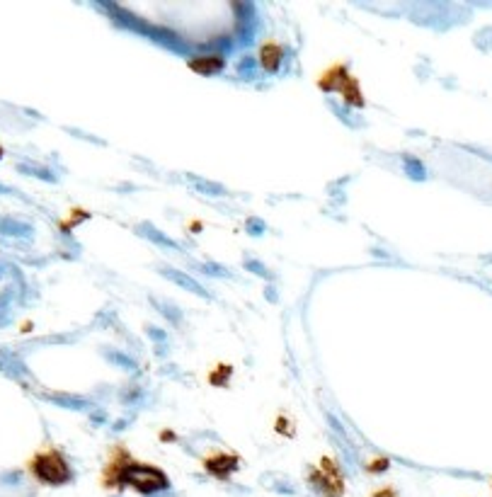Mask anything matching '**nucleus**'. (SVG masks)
<instances>
[{"label": "nucleus", "instance_id": "nucleus-1", "mask_svg": "<svg viewBox=\"0 0 492 497\" xmlns=\"http://www.w3.org/2000/svg\"><path fill=\"white\" fill-rule=\"evenodd\" d=\"M119 480L124 485H131V488L139 490V493H144V495L160 493V490H165L168 485H170L168 475L163 473L160 468L144 466V463H124Z\"/></svg>", "mask_w": 492, "mask_h": 497}, {"label": "nucleus", "instance_id": "nucleus-2", "mask_svg": "<svg viewBox=\"0 0 492 497\" xmlns=\"http://www.w3.org/2000/svg\"><path fill=\"white\" fill-rule=\"evenodd\" d=\"M32 470L34 475L41 480V483H49V485H63L71 480V466L68 461L61 456L58 451H44L32 461Z\"/></svg>", "mask_w": 492, "mask_h": 497}, {"label": "nucleus", "instance_id": "nucleus-3", "mask_svg": "<svg viewBox=\"0 0 492 497\" xmlns=\"http://www.w3.org/2000/svg\"><path fill=\"white\" fill-rule=\"evenodd\" d=\"M238 468V458L235 456H228V454H216L206 461V470L214 473L216 478H228L233 470Z\"/></svg>", "mask_w": 492, "mask_h": 497}, {"label": "nucleus", "instance_id": "nucleus-4", "mask_svg": "<svg viewBox=\"0 0 492 497\" xmlns=\"http://www.w3.org/2000/svg\"><path fill=\"white\" fill-rule=\"evenodd\" d=\"M226 66V59L219 54L214 56H194V59H189V68L197 73H204V76H211V73H219L224 71Z\"/></svg>", "mask_w": 492, "mask_h": 497}, {"label": "nucleus", "instance_id": "nucleus-5", "mask_svg": "<svg viewBox=\"0 0 492 497\" xmlns=\"http://www.w3.org/2000/svg\"><path fill=\"white\" fill-rule=\"evenodd\" d=\"M282 56H284V49L279 44H274V41H267V44L260 49V63L264 71L274 73L279 68V63H282Z\"/></svg>", "mask_w": 492, "mask_h": 497}, {"label": "nucleus", "instance_id": "nucleus-6", "mask_svg": "<svg viewBox=\"0 0 492 497\" xmlns=\"http://www.w3.org/2000/svg\"><path fill=\"white\" fill-rule=\"evenodd\" d=\"M165 274L172 279V282H177L179 287H187V289H192L194 294H204V292H202V287H199L197 282H192V279H189V277H182V274H177V272H175V269H168Z\"/></svg>", "mask_w": 492, "mask_h": 497}, {"label": "nucleus", "instance_id": "nucleus-7", "mask_svg": "<svg viewBox=\"0 0 492 497\" xmlns=\"http://www.w3.org/2000/svg\"><path fill=\"white\" fill-rule=\"evenodd\" d=\"M0 229L8 231L10 236H29V229H25V226H20V224H10V221H3Z\"/></svg>", "mask_w": 492, "mask_h": 497}, {"label": "nucleus", "instance_id": "nucleus-8", "mask_svg": "<svg viewBox=\"0 0 492 497\" xmlns=\"http://www.w3.org/2000/svg\"><path fill=\"white\" fill-rule=\"evenodd\" d=\"M0 194H13V189L5 187V184H0Z\"/></svg>", "mask_w": 492, "mask_h": 497}]
</instances>
